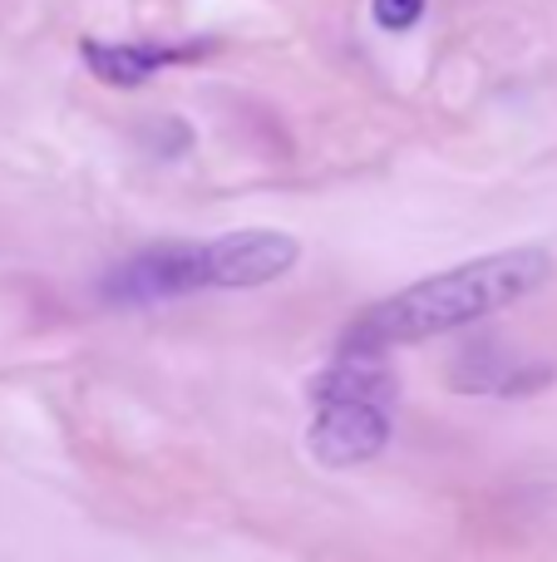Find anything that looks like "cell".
I'll return each mask as SVG.
<instances>
[{"label":"cell","mask_w":557,"mask_h":562,"mask_svg":"<svg viewBox=\"0 0 557 562\" xmlns=\"http://www.w3.org/2000/svg\"><path fill=\"white\" fill-rule=\"evenodd\" d=\"M553 277V257L543 247H509V252H489L469 267L424 277L405 286L400 296L371 306L345 336V350H390L414 346V340L444 336V330H464L474 321L493 316V311L523 301Z\"/></svg>","instance_id":"6da1fadb"},{"label":"cell","mask_w":557,"mask_h":562,"mask_svg":"<svg viewBox=\"0 0 557 562\" xmlns=\"http://www.w3.org/2000/svg\"><path fill=\"white\" fill-rule=\"evenodd\" d=\"M302 257V243L292 233H272V227H247V233H227L217 243L197 247V267H203V291H252L266 281L286 277Z\"/></svg>","instance_id":"7a4b0ae2"},{"label":"cell","mask_w":557,"mask_h":562,"mask_svg":"<svg viewBox=\"0 0 557 562\" xmlns=\"http://www.w3.org/2000/svg\"><path fill=\"white\" fill-rule=\"evenodd\" d=\"M390 445V405L385 400H321L306 449L326 469H351Z\"/></svg>","instance_id":"3957f363"},{"label":"cell","mask_w":557,"mask_h":562,"mask_svg":"<svg viewBox=\"0 0 557 562\" xmlns=\"http://www.w3.org/2000/svg\"><path fill=\"white\" fill-rule=\"evenodd\" d=\"M203 291V267H197L193 243H168L154 252L128 257L124 267L104 277V296L118 306H144V301H173Z\"/></svg>","instance_id":"277c9868"},{"label":"cell","mask_w":557,"mask_h":562,"mask_svg":"<svg viewBox=\"0 0 557 562\" xmlns=\"http://www.w3.org/2000/svg\"><path fill=\"white\" fill-rule=\"evenodd\" d=\"M79 49H84V65L118 89H134L163 65H187L203 55V45H104V40H84Z\"/></svg>","instance_id":"5b68a950"},{"label":"cell","mask_w":557,"mask_h":562,"mask_svg":"<svg viewBox=\"0 0 557 562\" xmlns=\"http://www.w3.org/2000/svg\"><path fill=\"white\" fill-rule=\"evenodd\" d=\"M424 5L430 0H371V15L380 30H410L424 15Z\"/></svg>","instance_id":"8992f818"}]
</instances>
